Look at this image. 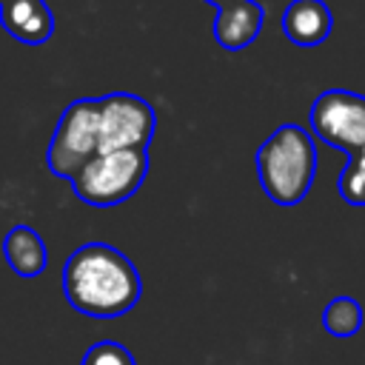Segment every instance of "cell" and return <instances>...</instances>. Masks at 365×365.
Segmentation results:
<instances>
[{"label": "cell", "mask_w": 365, "mask_h": 365, "mask_svg": "<svg viewBox=\"0 0 365 365\" xmlns=\"http://www.w3.org/2000/svg\"><path fill=\"white\" fill-rule=\"evenodd\" d=\"M63 291L77 314L111 319L137 305L143 282L134 262L123 251L108 242H86L66 259Z\"/></svg>", "instance_id": "6da1fadb"}, {"label": "cell", "mask_w": 365, "mask_h": 365, "mask_svg": "<svg viewBox=\"0 0 365 365\" xmlns=\"http://www.w3.org/2000/svg\"><path fill=\"white\" fill-rule=\"evenodd\" d=\"M254 165L259 185L271 202L285 208L297 205L314 185V174H317L314 137L302 125L285 123L257 148Z\"/></svg>", "instance_id": "7a4b0ae2"}, {"label": "cell", "mask_w": 365, "mask_h": 365, "mask_svg": "<svg viewBox=\"0 0 365 365\" xmlns=\"http://www.w3.org/2000/svg\"><path fill=\"white\" fill-rule=\"evenodd\" d=\"M148 174V148H128V151H108L91 157L68 182L71 191L94 205L111 208L125 202Z\"/></svg>", "instance_id": "3957f363"}, {"label": "cell", "mask_w": 365, "mask_h": 365, "mask_svg": "<svg viewBox=\"0 0 365 365\" xmlns=\"http://www.w3.org/2000/svg\"><path fill=\"white\" fill-rule=\"evenodd\" d=\"M100 154V97H83L66 106L48 143V171L71 180L91 157Z\"/></svg>", "instance_id": "277c9868"}, {"label": "cell", "mask_w": 365, "mask_h": 365, "mask_svg": "<svg viewBox=\"0 0 365 365\" xmlns=\"http://www.w3.org/2000/svg\"><path fill=\"white\" fill-rule=\"evenodd\" d=\"M314 134L348 157L365 145V94L348 88H328L311 106Z\"/></svg>", "instance_id": "5b68a950"}, {"label": "cell", "mask_w": 365, "mask_h": 365, "mask_svg": "<svg viewBox=\"0 0 365 365\" xmlns=\"http://www.w3.org/2000/svg\"><path fill=\"white\" fill-rule=\"evenodd\" d=\"M157 114L137 94H106L100 97V154L148 148L154 137Z\"/></svg>", "instance_id": "8992f818"}, {"label": "cell", "mask_w": 365, "mask_h": 365, "mask_svg": "<svg viewBox=\"0 0 365 365\" xmlns=\"http://www.w3.org/2000/svg\"><path fill=\"white\" fill-rule=\"evenodd\" d=\"M262 20H265V11L259 3L254 0H234L222 9H217V17H214V37L217 43L225 48V51H242L248 48L259 29H262Z\"/></svg>", "instance_id": "52a82bcc"}, {"label": "cell", "mask_w": 365, "mask_h": 365, "mask_svg": "<svg viewBox=\"0 0 365 365\" xmlns=\"http://www.w3.org/2000/svg\"><path fill=\"white\" fill-rule=\"evenodd\" d=\"M0 23L14 40L26 46H40L54 34V14L46 0H3Z\"/></svg>", "instance_id": "ba28073f"}, {"label": "cell", "mask_w": 365, "mask_h": 365, "mask_svg": "<svg viewBox=\"0 0 365 365\" xmlns=\"http://www.w3.org/2000/svg\"><path fill=\"white\" fill-rule=\"evenodd\" d=\"M334 29V14L322 0H291L282 14L285 37L299 48L319 46Z\"/></svg>", "instance_id": "9c48e42d"}, {"label": "cell", "mask_w": 365, "mask_h": 365, "mask_svg": "<svg viewBox=\"0 0 365 365\" xmlns=\"http://www.w3.org/2000/svg\"><path fill=\"white\" fill-rule=\"evenodd\" d=\"M3 257L9 262V268L17 274V277H40L48 265V251H46V242L43 237L29 228V225H14L6 240H3Z\"/></svg>", "instance_id": "30bf717a"}, {"label": "cell", "mask_w": 365, "mask_h": 365, "mask_svg": "<svg viewBox=\"0 0 365 365\" xmlns=\"http://www.w3.org/2000/svg\"><path fill=\"white\" fill-rule=\"evenodd\" d=\"M322 325L331 336H354L362 328V305L354 297H336L325 305Z\"/></svg>", "instance_id": "8fae6325"}, {"label": "cell", "mask_w": 365, "mask_h": 365, "mask_svg": "<svg viewBox=\"0 0 365 365\" xmlns=\"http://www.w3.org/2000/svg\"><path fill=\"white\" fill-rule=\"evenodd\" d=\"M336 188H339V197L348 202V205H359L365 208V145L348 157L339 180H336Z\"/></svg>", "instance_id": "7c38bea8"}, {"label": "cell", "mask_w": 365, "mask_h": 365, "mask_svg": "<svg viewBox=\"0 0 365 365\" xmlns=\"http://www.w3.org/2000/svg\"><path fill=\"white\" fill-rule=\"evenodd\" d=\"M80 365H134V356L125 345H120L114 339H103V342H94L83 354Z\"/></svg>", "instance_id": "4fadbf2b"}, {"label": "cell", "mask_w": 365, "mask_h": 365, "mask_svg": "<svg viewBox=\"0 0 365 365\" xmlns=\"http://www.w3.org/2000/svg\"><path fill=\"white\" fill-rule=\"evenodd\" d=\"M208 6H214V9H222V6H228V3H234V0H205Z\"/></svg>", "instance_id": "5bb4252c"}, {"label": "cell", "mask_w": 365, "mask_h": 365, "mask_svg": "<svg viewBox=\"0 0 365 365\" xmlns=\"http://www.w3.org/2000/svg\"><path fill=\"white\" fill-rule=\"evenodd\" d=\"M0 3H3V0H0Z\"/></svg>", "instance_id": "9a60e30c"}]
</instances>
